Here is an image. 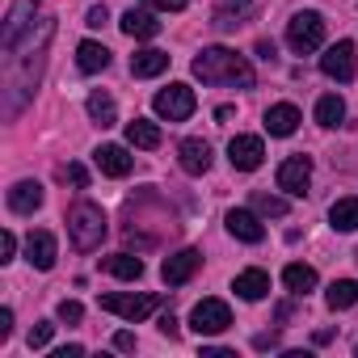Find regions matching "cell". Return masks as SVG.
<instances>
[{
	"label": "cell",
	"instance_id": "d6986e66",
	"mask_svg": "<svg viewBox=\"0 0 358 358\" xmlns=\"http://www.w3.org/2000/svg\"><path fill=\"white\" fill-rule=\"evenodd\" d=\"M232 291H236L241 299L257 303V299H266V295H270V274H266V270H241V274H236V282H232Z\"/></svg>",
	"mask_w": 358,
	"mask_h": 358
},
{
	"label": "cell",
	"instance_id": "7a4b0ae2",
	"mask_svg": "<svg viewBox=\"0 0 358 358\" xmlns=\"http://www.w3.org/2000/svg\"><path fill=\"white\" fill-rule=\"evenodd\" d=\"M68 236H72V245H76L80 253L101 249V241H106V211H101L97 203H89V199L72 203V207H68Z\"/></svg>",
	"mask_w": 358,
	"mask_h": 358
},
{
	"label": "cell",
	"instance_id": "8fae6325",
	"mask_svg": "<svg viewBox=\"0 0 358 358\" xmlns=\"http://www.w3.org/2000/svg\"><path fill=\"white\" fill-rule=\"evenodd\" d=\"M224 224H228V232H232L236 241H245V245H257V241H266V224H262V215H257V211L232 207V211L224 215Z\"/></svg>",
	"mask_w": 358,
	"mask_h": 358
},
{
	"label": "cell",
	"instance_id": "4fadbf2b",
	"mask_svg": "<svg viewBox=\"0 0 358 358\" xmlns=\"http://www.w3.org/2000/svg\"><path fill=\"white\" fill-rule=\"evenodd\" d=\"M55 257H59V245H55V236L51 232H30L26 236V262L34 266V270H51L55 266Z\"/></svg>",
	"mask_w": 358,
	"mask_h": 358
},
{
	"label": "cell",
	"instance_id": "9c48e42d",
	"mask_svg": "<svg viewBox=\"0 0 358 358\" xmlns=\"http://www.w3.org/2000/svg\"><path fill=\"white\" fill-rule=\"evenodd\" d=\"M320 72L329 76V80H354V43L350 38H341V43H333L324 55H320Z\"/></svg>",
	"mask_w": 358,
	"mask_h": 358
},
{
	"label": "cell",
	"instance_id": "f1b7e54d",
	"mask_svg": "<svg viewBox=\"0 0 358 358\" xmlns=\"http://www.w3.org/2000/svg\"><path fill=\"white\" fill-rule=\"evenodd\" d=\"M253 211H257V215H274V220H282V215H287V199L257 190V194H253Z\"/></svg>",
	"mask_w": 358,
	"mask_h": 358
},
{
	"label": "cell",
	"instance_id": "f546056e",
	"mask_svg": "<svg viewBox=\"0 0 358 358\" xmlns=\"http://www.w3.org/2000/svg\"><path fill=\"white\" fill-rule=\"evenodd\" d=\"M55 316H59L64 324H80V316H85V308H80L76 299H59V308H55Z\"/></svg>",
	"mask_w": 358,
	"mask_h": 358
},
{
	"label": "cell",
	"instance_id": "ffe728a7",
	"mask_svg": "<svg viewBox=\"0 0 358 358\" xmlns=\"http://www.w3.org/2000/svg\"><path fill=\"white\" fill-rule=\"evenodd\" d=\"M249 13H253V0H220V9H215V26H220V30H236Z\"/></svg>",
	"mask_w": 358,
	"mask_h": 358
},
{
	"label": "cell",
	"instance_id": "e0dca14e",
	"mask_svg": "<svg viewBox=\"0 0 358 358\" xmlns=\"http://www.w3.org/2000/svg\"><path fill=\"white\" fill-rule=\"evenodd\" d=\"M43 199H47V194H43L38 182H17V186L9 190V211H13V215H34V211L43 207Z\"/></svg>",
	"mask_w": 358,
	"mask_h": 358
},
{
	"label": "cell",
	"instance_id": "1f68e13d",
	"mask_svg": "<svg viewBox=\"0 0 358 358\" xmlns=\"http://www.w3.org/2000/svg\"><path fill=\"white\" fill-rule=\"evenodd\" d=\"M13 253H17V236L13 232H0V266L13 262Z\"/></svg>",
	"mask_w": 358,
	"mask_h": 358
},
{
	"label": "cell",
	"instance_id": "d590c367",
	"mask_svg": "<svg viewBox=\"0 0 358 358\" xmlns=\"http://www.w3.org/2000/svg\"><path fill=\"white\" fill-rule=\"evenodd\" d=\"M68 177H72V186H80V190L89 186V173H85L80 164H68Z\"/></svg>",
	"mask_w": 358,
	"mask_h": 358
},
{
	"label": "cell",
	"instance_id": "7402d4cb",
	"mask_svg": "<svg viewBox=\"0 0 358 358\" xmlns=\"http://www.w3.org/2000/svg\"><path fill=\"white\" fill-rule=\"evenodd\" d=\"M282 282H287V291L291 295H308L320 278H316V270L312 266H303V262H291L287 270H282Z\"/></svg>",
	"mask_w": 358,
	"mask_h": 358
},
{
	"label": "cell",
	"instance_id": "ab89813d",
	"mask_svg": "<svg viewBox=\"0 0 358 358\" xmlns=\"http://www.w3.org/2000/svg\"><path fill=\"white\" fill-rule=\"evenodd\" d=\"M354 354H358V345H354Z\"/></svg>",
	"mask_w": 358,
	"mask_h": 358
},
{
	"label": "cell",
	"instance_id": "8d00e7d4",
	"mask_svg": "<svg viewBox=\"0 0 358 358\" xmlns=\"http://www.w3.org/2000/svg\"><path fill=\"white\" fill-rule=\"evenodd\" d=\"M85 26H93V30H97V26H106V5H93V9H89V22H85Z\"/></svg>",
	"mask_w": 358,
	"mask_h": 358
},
{
	"label": "cell",
	"instance_id": "cb8c5ba5",
	"mask_svg": "<svg viewBox=\"0 0 358 358\" xmlns=\"http://www.w3.org/2000/svg\"><path fill=\"white\" fill-rule=\"evenodd\" d=\"M329 224L333 232H358V199H337L329 207Z\"/></svg>",
	"mask_w": 358,
	"mask_h": 358
},
{
	"label": "cell",
	"instance_id": "277c9868",
	"mask_svg": "<svg viewBox=\"0 0 358 358\" xmlns=\"http://www.w3.org/2000/svg\"><path fill=\"white\" fill-rule=\"evenodd\" d=\"M152 106H156V114H160L164 122H186V118L194 114V106H199V101H194V89H190V85L177 80V85L160 89Z\"/></svg>",
	"mask_w": 358,
	"mask_h": 358
},
{
	"label": "cell",
	"instance_id": "2e32d148",
	"mask_svg": "<svg viewBox=\"0 0 358 358\" xmlns=\"http://www.w3.org/2000/svg\"><path fill=\"white\" fill-rule=\"evenodd\" d=\"M118 26H122L127 38H156V34H160V22H156L152 9H127Z\"/></svg>",
	"mask_w": 358,
	"mask_h": 358
},
{
	"label": "cell",
	"instance_id": "30bf717a",
	"mask_svg": "<svg viewBox=\"0 0 358 358\" xmlns=\"http://www.w3.org/2000/svg\"><path fill=\"white\" fill-rule=\"evenodd\" d=\"M228 160H232V169L253 173V169H262V160H266V143H262L257 135H236V139L228 143Z\"/></svg>",
	"mask_w": 358,
	"mask_h": 358
},
{
	"label": "cell",
	"instance_id": "6da1fadb",
	"mask_svg": "<svg viewBox=\"0 0 358 358\" xmlns=\"http://www.w3.org/2000/svg\"><path fill=\"white\" fill-rule=\"evenodd\" d=\"M190 72L203 85H232V89H253V64L228 47H203L190 64Z\"/></svg>",
	"mask_w": 358,
	"mask_h": 358
},
{
	"label": "cell",
	"instance_id": "9a60e30c",
	"mask_svg": "<svg viewBox=\"0 0 358 358\" xmlns=\"http://www.w3.org/2000/svg\"><path fill=\"white\" fill-rule=\"evenodd\" d=\"M299 122H303V118H299V110H295L291 101H278V106H270V110H266V131H270V135H278V139L295 135V131H299Z\"/></svg>",
	"mask_w": 358,
	"mask_h": 358
},
{
	"label": "cell",
	"instance_id": "3957f363",
	"mask_svg": "<svg viewBox=\"0 0 358 358\" xmlns=\"http://www.w3.org/2000/svg\"><path fill=\"white\" fill-rule=\"evenodd\" d=\"M287 47H291L295 55H312V51H320V47H324V17H320L316 9L295 13V17L287 22Z\"/></svg>",
	"mask_w": 358,
	"mask_h": 358
},
{
	"label": "cell",
	"instance_id": "74e56055",
	"mask_svg": "<svg viewBox=\"0 0 358 358\" xmlns=\"http://www.w3.org/2000/svg\"><path fill=\"white\" fill-rule=\"evenodd\" d=\"M114 345H118V350H135V337L122 329V333H114Z\"/></svg>",
	"mask_w": 358,
	"mask_h": 358
},
{
	"label": "cell",
	"instance_id": "4dcf8cb0",
	"mask_svg": "<svg viewBox=\"0 0 358 358\" xmlns=\"http://www.w3.org/2000/svg\"><path fill=\"white\" fill-rule=\"evenodd\" d=\"M51 333H55V324H51V320H38V324L30 329V337H26V341H30V350H43V345L51 341Z\"/></svg>",
	"mask_w": 358,
	"mask_h": 358
},
{
	"label": "cell",
	"instance_id": "ac0fdd59",
	"mask_svg": "<svg viewBox=\"0 0 358 358\" xmlns=\"http://www.w3.org/2000/svg\"><path fill=\"white\" fill-rule=\"evenodd\" d=\"M164 68H169V51L148 47V51H135V55H131V76H135V80H152V76H160Z\"/></svg>",
	"mask_w": 358,
	"mask_h": 358
},
{
	"label": "cell",
	"instance_id": "836d02e7",
	"mask_svg": "<svg viewBox=\"0 0 358 358\" xmlns=\"http://www.w3.org/2000/svg\"><path fill=\"white\" fill-rule=\"evenodd\" d=\"M9 337H13V312L0 308V341H9Z\"/></svg>",
	"mask_w": 358,
	"mask_h": 358
},
{
	"label": "cell",
	"instance_id": "5b68a950",
	"mask_svg": "<svg viewBox=\"0 0 358 358\" xmlns=\"http://www.w3.org/2000/svg\"><path fill=\"white\" fill-rule=\"evenodd\" d=\"M228 324H232V308H228L224 299H199L194 312H190V329H194L199 337H215V333H224Z\"/></svg>",
	"mask_w": 358,
	"mask_h": 358
},
{
	"label": "cell",
	"instance_id": "7c38bea8",
	"mask_svg": "<svg viewBox=\"0 0 358 358\" xmlns=\"http://www.w3.org/2000/svg\"><path fill=\"white\" fill-rule=\"evenodd\" d=\"M93 160H97V169H101L106 177H127V173L135 169V156H131L122 143H101V148L93 152Z\"/></svg>",
	"mask_w": 358,
	"mask_h": 358
},
{
	"label": "cell",
	"instance_id": "e575fe53",
	"mask_svg": "<svg viewBox=\"0 0 358 358\" xmlns=\"http://www.w3.org/2000/svg\"><path fill=\"white\" fill-rule=\"evenodd\" d=\"M156 329H160L164 337H177V316H173V312H164V316L156 320Z\"/></svg>",
	"mask_w": 358,
	"mask_h": 358
},
{
	"label": "cell",
	"instance_id": "8992f818",
	"mask_svg": "<svg viewBox=\"0 0 358 358\" xmlns=\"http://www.w3.org/2000/svg\"><path fill=\"white\" fill-rule=\"evenodd\" d=\"M156 295H131V291H114V295H101V312H114L122 320H143L148 312H156Z\"/></svg>",
	"mask_w": 358,
	"mask_h": 358
},
{
	"label": "cell",
	"instance_id": "d6a6232c",
	"mask_svg": "<svg viewBox=\"0 0 358 358\" xmlns=\"http://www.w3.org/2000/svg\"><path fill=\"white\" fill-rule=\"evenodd\" d=\"M143 5H152V9H160V13H182L190 0H143Z\"/></svg>",
	"mask_w": 358,
	"mask_h": 358
},
{
	"label": "cell",
	"instance_id": "5bb4252c",
	"mask_svg": "<svg viewBox=\"0 0 358 358\" xmlns=\"http://www.w3.org/2000/svg\"><path fill=\"white\" fill-rule=\"evenodd\" d=\"M177 156H182V169H186L190 177H203V173L211 169V143H207V139H182Z\"/></svg>",
	"mask_w": 358,
	"mask_h": 358
},
{
	"label": "cell",
	"instance_id": "603a6c76",
	"mask_svg": "<svg viewBox=\"0 0 358 358\" xmlns=\"http://www.w3.org/2000/svg\"><path fill=\"white\" fill-rule=\"evenodd\" d=\"M324 303H329L333 312H345V308H354V303H358V278H337V282L324 291Z\"/></svg>",
	"mask_w": 358,
	"mask_h": 358
},
{
	"label": "cell",
	"instance_id": "f35d334b",
	"mask_svg": "<svg viewBox=\"0 0 358 358\" xmlns=\"http://www.w3.org/2000/svg\"><path fill=\"white\" fill-rule=\"evenodd\" d=\"M85 354V345H64V350H55V358H80Z\"/></svg>",
	"mask_w": 358,
	"mask_h": 358
},
{
	"label": "cell",
	"instance_id": "83f0119b",
	"mask_svg": "<svg viewBox=\"0 0 358 358\" xmlns=\"http://www.w3.org/2000/svg\"><path fill=\"white\" fill-rule=\"evenodd\" d=\"M341 118H345V101H341L337 93H324V97L316 101V122H320V127H337Z\"/></svg>",
	"mask_w": 358,
	"mask_h": 358
},
{
	"label": "cell",
	"instance_id": "52a82bcc",
	"mask_svg": "<svg viewBox=\"0 0 358 358\" xmlns=\"http://www.w3.org/2000/svg\"><path fill=\"white\" fill-rule=\"evenodd\" d=\"M308 182H312V160L308 156H291V160L278 164V190H287L291 199H303Z\"/></svg>",
	"mask_w": 358,
	"mask_h": 358
},
{
	"label": "cell",
	"instance_id": "ba28073f",
	"mask_svg": "<svg viewBox=\"0 0 358 358\" xmlns=\"http://www.w3.org/2000/svg\"><path fill=\"white\" fill-rule=\"evenodd\" d=\"M199 266H203V253H199V249H182V253L164 257V266H160V278H164L169 287H186V282L199 274Z\"/></svg>",
	"mask_w": 358,
	"mask_h": 358
},
{
	"label": "cell",
	"instance_id": "44dd1931",
	"mask_svg": "<svg viewBox=\"0 0 358 358\" xmlns=\"http://www.w3.org/2000/svg\"><path fill=\"white\" fill-rule=\"evenodd\" d=\"M76 68H80V72H106V68H110V51L89 38V43L76 47Z\"/></svg>",
	"mask_w": 358,
	"mask_h": 358
},
{
	"label": "cell",
	"instance_id": "d4e9b609",
	"mask_svg": "<svg viewBox=\"0 0 358 358\" xmlns=\"http://www.w3.org/2000/svg\"><path fill=\"white\" fill-rule=\"evenodd\" d=\"M85 106H89V118H93L97 127H114V122H118V106H114V97H110V93H101V89H97V93H89V101H85Z\"/></svg>",
	"mask_w": 358,
	"mask_h": 358
},
{
	"label": "cell",
	"instance_id": "4316f807",
	"mask_svg": "<svg viewBox=\"0 0 358 358\" xmlns=\"http://www.w3.org/2000/svg\"><path fill=\"white\" fill-rule=\"evenodd\" d=\"M106 270H110L114 278H122V282H135V278L143 274V262L131 257V253H114V257H106Z\"/></svg>",
	"mask_w": 358,
	"mask_h": 358
},
{
	"label": "cell",
	"instance_id": "484cf974",
	"mask_svg": "<svg viewBox=\"0 0 358 358\" xmlns=\"http://www.w3.org/2000/svg\"><path fill=\"white\" fill-rule=\"evenodd\" d=\"M127 143L152 152V148H160V127L148 122V118H135V122H127Z\"/></svg>",
	"mask_w": 358,
	"mask_h": 358
}]
</instances>
